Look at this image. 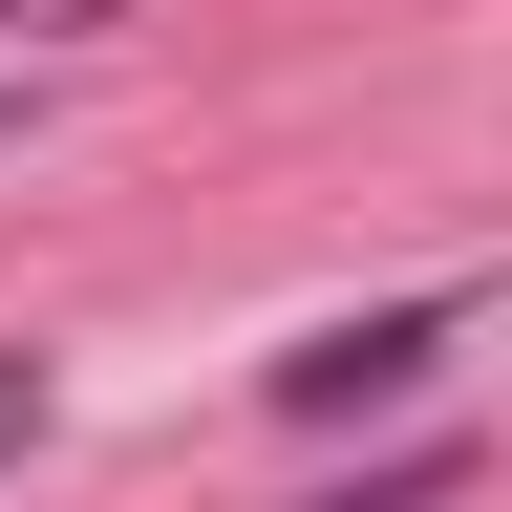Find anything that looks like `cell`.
I'll use <instances>...</instances> for the list:
<instances>
[{
	"label": "cell",
	"mask_w": 512,
	"mask_h": 512,
	"mask_svg": "<svg viewBox=\"0 0 512 512\" xmlns=\"http://www.w3.org/2000/svg\"><path fill=\"white\" fill-rule=\"evenodd\" d=\"M22 22H86V0H0V43H22Z\"/></svg>",
	"instance_id": "7a4b0ae2"
},
{
	"label": "cell",
	"mask_w": 512,
	"mask_h": 512,
	"mask_svg": "<svg viewBox=\"0 0 512 512\" xmlns=\"http://www.w3.org/2000/svg\"><path fill=\"white\" fill-rule=\"evenodd\" d=\"M0 150H22V86H0Z\"/></svg>",
	"instance_id": "3957f363"
},
{
	"label": "cell",
	"mask_w": 512,
	"mask_h": 512,
	"mask_svg": "<svg viewBox=\"0 0 512 512\" xmlns=\"http://www.w3.org/2000/svg\"><path fill=\"white\" fill-rule=\"evenodd\" d=\"M448 342H470V299H384V320H320V342L278 363V406H299V427H342V406H406V384H427Z\"/></svg>",
	"instance_id": "6da1fadb"
}]
</instances>
